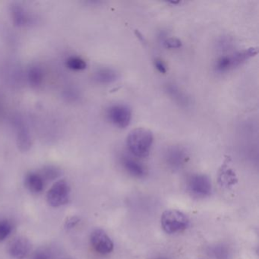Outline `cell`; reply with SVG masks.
Masks as SVG:
<instances>
[{
    "label": "cell",
    "mask_w": 259,
    "mask_h": 259,
    "mask_svg": "<svg viewBox=\"0 0 259 259\" xmlns=\"http://www.w3.org/2000/svg\"><path fill=\"white\" fill-rule=\"evenodd\" d=\"M66 66L72 70L81 71L87 68V63L81 57H71L66 60Z\"/></svg>",
    "instance_id": "obj_16"
},
{
    "label": "cell",
    "mask_w": 259,
    "mask_h": 259,
    "mask_svg": "<svg viewBox=\"0 0 259 259\" xmlns=\"http://www.w3.org/2000/svg\"><path fill=\"white\" fill-rule=\"evenodd\" d=\"M154 142L153 133L148 128H136L128 133L126 146L128 151L138 158L148 157Z\"/></svg>",
    "instance_id": "obj_1"
},
{
    "label": "cell",
    "mask_w": 259,
    "mask_h": 259,
    "mask_svg": "<svg viewBox=\"0 0 259 259\" xmlns=\"http://www.w3.org/2000/svg\"><path fill=\"white\" fill-rule=\"evenodd\" d=\"M165 91L167 93L168 96L170 97L171 99H172V101L180 107H189L190 104L189 97L178 86L174 84H167L165 87Z\"/></svg>",
    "instance_id": "obj_10"
},
{
    "label": "cell",
    "mask_w": 259,
    "mask_h": 259,
    "mask_svg": "<svg viewBox=\"0 0 259 259\" xmlns=\"http://www.w3.org/2000/svg\"><path fill=\"white\" fill-rule=\"evenodd\" d=\"M71 189L69 183L65 180L56 182L47 194L48 204L54 207L64 205L70 198Z\"/></svg>",
    "instance_id": "obj_4"
},
{
    "label": "cell",
    "mask_w": 259,
    "mask_h": 259,
    "mask_svg": "<svg viewBox=\"0 0 259 259\" xmlns=\"http://www.w3.org/2000/svg\"><path fill=\"white\" fill-rule=\"evenodd\" d=\"M163 45L168 49H178L182 47L181 40L175 37H169L163 40Z\"/></svg>",
    "instance_id": "obj_21"
},
{
    "label": "cell",
    "mask_w": 259,
    "mask_h": 259,
    "mask_svg": "<svg viewBox=\"0 0 259 259\" xmlns=\"http://www.w3.org/2000/svg\"><path fill=\"white\" fill-rule=\"evenodd\" d=\"M28 80L31 85H40L44 80V72L41 68L37 66L30 67L28 71Z\"/></svg>",
    "instance_id": "obj_15"
},
{
    "label": "cell",
    "mask_w": 259,
    "mask_h": 259,
    "mask_svg": "<svg viewBox=\"0 0 259 259\" xmlns=\"http://www.w3.org/2000/svg\"><path fill=\"white\" fill-rule=\"evenodd\" d=\"M154 66H155L157 70L161 74H166L167 72L166 65L163 63V60H160V59H156L154 60Z\"/></svg>",
    "instance_id": "obj_23"
},
{
    "label": "cell",
    "mask_w": 259,
    "mask_h": 259,
    "mask_svg": "<svg viewBox=\"0 0 259 259\" xmlns=\"http://www.w3.org/2000/svg\"><path fill=\"white\" fill-rule=\"evenodd\" d=\"M31 259H54V254L49 248H40L33 253Z\"/></svg>",
    "instance_id": "obj_19"
},
{
    "label": "cell",
    "mask_w": 259,
    "mask_h": 259,
    "mask_svg": "<svg viewBox=\"0 0 259 259\" xmlns=\"http://www.w3.org/2000/svg\"><path fill=\"white\" fill-rule=\"evenodd\" d=\"M13 230V224L8 220H0V242L5 240Z\"/></svg>",
    "instance_id": "obj_17"
},
{
    "label": "cell",
    "mask_w": 259,
    "mask_h": 259,
    "mask_svg": "<svg viewBox=\"0 0 259 259\" xmlns=\"http://www.w3.org/2000/svg\"><path fill=\"white\" fill-rule=\"evenodd\" d=\"M40 175L45 180H53L57 179L60 175V171L56 166H48L44 167Z\"/></svg>",
    "instance_id": "obj_18"
},
{
    "label": "cell",
    "mask_w": 259,
    "mask_h": 259,
    "mask_svg": "<svg viewBox=\"0 0 259 259\" xmlns=\"http://www.w3.org/2000/svg\"><path fill=\"white\" fill-rule=\"evenodd\" d=\"M91 243L94 249L101 254H110L114 248V244L102 229H96L91 234Z\"/></svg>",
    "instance_id": "obj_6"
},
{
    "label": "cell",
    "mask_w": 259,
    "mask_h": 259,
    "mask_svg": "<svg viewBox=\"0 0 259 259\" xmlns=\"http://www.w3.org/2000/svg\"><path fill=\"white\" fill-rule=\"evenodd\" d=\"M122 164L125 170L133 177L140 178V177H143L146 174V170L142 166V163L131 157H122Z\"/></svg>",
    "instance_id": "obj_13"
},
{
    "label": "cell",
    "mask_w": 259,
    "mask_h": 259,
    "mask_svg": "<svg viewBox=\"0 0 259 259\" xmlns=\"http://www.w3.org/2000/svg\"><path fill=\"white\" fill-rule=\"evenodd\" d=\"M107 117L117 128H126L132 120L131 108L125 104H113L107 108Z\"/></svg>",
    "instance_id": "obj_3"
},
{
    "label": "cell",
    "mask_w": 259,
    "mask_h": 259,
    "mask_svg": "<svg viewBox=\"0 0 259 259\" xmlns=\"http://www.w3.org/2000/svg\"><path fill=\"white\" fill-rule=\"evenodd\" d=\"M187 188L193 196L204 198L211 192V182L209 177L204 174H193L188 180Z\"/></svg>",
    "instance_id": "obj_5"
},
{
    "label": "cell",
    "mask_w": 259,
    "mask_h": 259,
    "mask_svg": "<svg viewBox=\"0 0 259 259\" xmlns=\"http://www.w3.org/2000/svg\"><path fill=\"white\" fill-rule=\"evenodd\" d=\"M160 224L165 233L175 234L189 227V220L183 212L177 209H169L162 213Z\"/></svg>",
    "instance_id": "obj_2"
},
{
    "label": "cell",
    "mask_w": 259,
    "mask_h": 259,
    "mask_svg": "<svg viewBox=\"0 0 259 259\" xmlns=\"http://www.w3.org/2000/svg\"><path fill=\"white\" fill-rule=\"evenodd\" d=\"M45 182L42 176L38 172H31L27 174L25 184L27 189L32 193H40L45 188Z\"/></svg>",
    "instance_id": "obj_11"
},
{
    "label": "cell",
    "mask_w": 259,
    "mask_h": 259,
    "mask_svg": "<svg viewBox=\"0 0 259 259\" xmlns=\"http://www.w3.org/2000/svg\"><path fill=\"white\" fill-rule=\"evenodd\" d=\"M119 78V74L111 68L98 69L94 75L95 81L101 84H108L115 82Z\"/></svg>",
    "instance_id": "obj_12"
},
{
    "label": "cell",
    "mask_w": 259,
    "mask_h": 259,
    "mask_svg": "<svg viewBox=\"0 0 259 259\" xmlns=\"http://www.w3.org/2000/svg\"><path fill=\"white\" fill-rule=\"evenodd\" d=\"M200 259H202V258H200Z\"/></svg>",
    "instance_id": "obj_26"
},
{
    "label": "cell",
    "mask_w": 259,
    "mask_h": 259,
    "mask_svg": "<svg viewBox=\"0 0 259 259\" xmlns=\"http://www.w3.org/2000/svg\"><path fill=\"white\" fill-rule=\"evenodd\" d=\"M165 161L172 169H179L187 162L188 154L186 150L181 146L169 147L165 151Z\"/></svg>",
    "instance_id": "obj_7"
},
{
    "label": "cell",
    "mask_w": 259,
    "mask_h": 259,
    "mask_svg": "<svg viewBox=\"0 0 259 259\" xmlns=\"http://www.w3.org/2000/svg\"><path fill=\"white\" fill-rule=\"evenodd\" d=\"M78 222H79V218H76V217H72L66 221V227L69 229L73 228Z\"/></svg>",
    "instance_id": "obj_24"
},
{
    "label": "cell",
    "mask_w": 259,
    "mask_h": 259,
    "mask_svg": "<svg viewBox=\"0 0 259 259\" xmlns=\"http://www.w3.org/2000/svg\"><path fill=\"white\" fill-rule=\"evenodd\" d=\"M17 145L19 149L22 151L29 150L31 146V139L29 132L24 126L18 128Z\"/></svg>",
    "instance_id": "obj_14"
},
{
    "label": "cell",
    "mask_w": 259,
    "mask_h": 259,
    "mask_svg": "<svg viewBox=\"0 0 259 259\" xmlns=\"http://www.w3.org/2000/svg\"><path fill=\"white\" fill-rule=\"evenodd\" d=\"M232 42L228 37H222L218 43V48L221 51H227L231 48Z\"/></svg>",
    "instance_id": "obj_22"
},
{
    "label": "cell",
    "mask_w": 259,
    "mask_h": 259,
    "mask_svg": "<svg viewBox=\"0 0 259 259\" xmlns=\"http://www.w3.org/2000/svg\"><path fill=\"white\" fill-rule=\"evenodd\" d=\"M211 254L215 259H227L228 251L223 246H216L212 249Z\"/></svg>",
    "instance_id": "obj_20"
},
{
    "label": "cell",
    "mask_w": 259,
    "mask_h": 259,
    "mask_svg": "<svg viewBox=\"0 0 259 259\" xmlns=\"http://www.w3.org/2000/svg\"><path fill=\"white\" fill-rule=\"evenodd\" d=\"M10 14L16 26L25 27L31 22V16L26 9L24 8L20 4H13L10 9Z\"/></svg>",
    "instance_id": "obj_9"
},
{
    "label": "cell",
    "mask_w": 259,
    "mask_h": 259,
    "mask_svg": "<svg viewBox=\"0 0 259 259\" xmlns=\"http://www.w3.org/2000/svg\"><path fill=\"white\" fill-rule=\"evenodd\" d=\"M31 250V244L25 237H17L10 243L9 252L16 259H23Z\"/></svg>",
    "instance_id": "obj_8"
},
{
    "label": "cell",
    "mask_w": 259,
    "mask_h": 259,
    "mask_svg": "<svg viewBox=\"0 0 259 259\" xmlns=\"http://www.w3.org/2000/svg\"><path fill=\"white\" fill-rule=\"evenodd\" d=\"M155 259H169V258H167V257H156Z\"/></svg>",
    "instance_id": "obj_25"
}]
</instances>
